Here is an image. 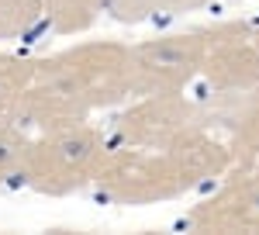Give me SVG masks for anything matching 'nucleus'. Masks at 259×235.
I'll use <instances>...</instances> for the list:
<instances>
[{
  "label": "nucleus",
  "instance_id": "obj_9",
  "mask_svg": "<svg viewBox=\"0 0 259 235\" xmlns=\"http://www.w3.org/2000/svg\"><path fill=\"white\" fill-rule=\"evenodd\" d=\"M214 0H107V14L121 24H142L152 18H177L187 11H200Z\"/></svg>",
  "mask_w": 259,
  "mask_h": 235
},
{
  "label": "nucleus",
  "instance_id": "obj_13",
  "mask_svg": "<svg viewBox=\"0 0 259 235\" xmlns=\"http://www.w3.org/2000/svg\"><path fill=\"white\" fill-rule=\"evenodd\" d=\"M252 45L259 49V28H252Z\"/></svg>",
  "mask_w": 259,
  "mask_h": 235
},
{
  "label": "nucleus",
  "instance_id": "obj_2",
  "mask_svg": "<svg viewBox=\"0 0 259 235\" xmlns=\"http://www.w3.org/2000/svg\"><path fill=\"white\" fill-rule=\"evenodd\" d=\"M232 170H235L232 145L214 128H207L177 149H135L111 142V152L94 187L114 204L142 208V204L180 201L204 183L228 176Z\"/></svg>",
  "mask_w": 259,
  "mask_h": 235
},
{
  "label": "nucleus",
  "instance_id": "obj_12",
  "mask_svg": "<svg viewBox=\"0 0 259 235\" xmlns=\"http://www.w3.org/2000/svg\"><path fill=\"white\" fill-rule=\"evenodd\" d=\"M31 80H35V59L0 52V114H11V107L18 104Z\"/></svg>",
  "mask_w": 259,
  "mask_h": 235
},
{
  "label": "nucleus",
  "instance_id": "obj_5",
  "mask_svg": "<svg viewBox=\"0 0 259 235\" xmlns=\"http://www.w3.org/2000/svg\"><path fill=\"white\" fill-rule=\"evenodd\" d=\"M107 152H111V135L90 121L38 132L31 138L21 183L45 197L73 194L97 180Z\"/></svg>",
  "mask_w": 259,
  "mask_h": 235
},
{
  "label": "nucleus",
  "instance_id": "obj_10",
  "mask_svg": "<svg viewBox=\"0 0 259 235\" xmlns=\"http://www.w3.org/2000/svg\"><path fill=\"white\" fill-rule=\"evenodd\" d=\"M31 138L35 135L21 121H14L11 114H0V187L11 183V180H21Z\"/></svg>",
  "mask_w": 259,
  "mask_h": 235
},
{
  "label": "nucleus",
  "instance_id": "obj_4",
  "mask_svg": "<svg viewBox=\"0 0 259 235\" xmlns=\"http://www.w3.org/2000/svg\"><path fill=\"white\" fill-rule=\"evenodd\" d=\"M249 24L221 21L190 31H166L132 45V97L152 94H183L194 87L207 59L228 38L242 35Z\"/></svg>",
  "mask_w": 259,
  "mask_h": 235
},
{
  "label": "nucleus",
  "instance_id": "obj_3",
  "mask_svg": "<svg viewBox=\"0 0 259 235\" xmlns=\"http://www.w3.org/2000/svg\"><path fill=\"white\" fill-rule=\"evenodd\" d=\"M187 94L232 145L235 170L259 166V49L252 45V28L225 42Z\"/></svg>",
  "mask_w": 259,
  "mask_h": 235
},
{
  "label": "nucleus",
  "instance_id": "obj_11",
  "mask_svg": "<svg viewBox=\"0 0 259 235\" xmlns=\"http://www.w3.org/2000/svg\"><path fill=\"white\" fill-rule=\"evenodd\" d=\"M45 24V0H0V42H18Z\"/></svg>",
  "mask_w": 259,
  "mask_h": 235
},
{
  "label": "nucleus",
  "instance_id": "obj_8",
  "mask_svg": "<svg viewBox=\"0 0 259 235\" xmlns=\"http://www.w3.org/2000/svg\"><path fill=\"white\" fill-rule=\"evenodd\" d=\"M107 14V0H45V24L56 35H80Z\"/></svg>",
  "mask_w": 259,
  "mask_h": 235
},
{
  "label": "nucleus",
  "instance_id": "obj_1",
  "mask_svg": "<svg viewBox=\"0 0 259 235\" xmlns=\"http://www.w3.org/2000/svg\"><path fill=\"white\" fill-rule=\"evenodd\" d=\"M132 97V45L90 38L35 59V80L11 107L31 135L90 121V114L118 107Z\"/></svg>",
  "mask_w": 259,
  "mask_h": 235
},
{
  "label": "nucleus",
  "instance_id": "obj_6",
  "mask_svg": "<svg viewBox=\"0 0 259 235\" xmlns=\"http://www.w3.org/2000/svg\"><path fill=\"white\" fill-rule=\"evenodd\" d=\"M207 118L200 104L187 90L183 94H152L135 97L111 121V142L114 145H135V149H177L194 135L207 132Z\"/></svg>",
  "mask_w": 259,
  "mask_h": 235
},
{
  "label": "nucleus",
  "instance_id": "obj_7",
  "mask_svg": "<svg viewBox=\"0 0 259 235\" xmlns=\"http://www.w3.org/2000/svg\"><path fill=\"white\" fill-rule=\"evenodd\" d=\"M194 232H259V166L232 170L214 194H207L187 211Z\"/></svg>",
  "mask_w": 259,
  "mask_h": 235
}]
</instances>
